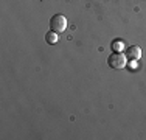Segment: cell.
I'll list each match as a JSON object with an SVG mask.
<instances>
[{
    "label": "cell",
    "instance_id": "cell-1",
    "mask_svg": "<svg viewBox=\"0 0 146 140\" xmlns=\"http://www.w3.org/2000/svg\"><path fill=\"white\" fill-rule=\"evenodd\" d=\"M65 28H67V19H65L62 14H54V16H51L50 19V30L54 31V33H62V31H65Z\"/></svg>",
    "mask_w": 146,
    "mask_h": 140
},
{
    "label": "cell",
    "instance_id": "cell-2",
    "mask_svg": "<svg viewBox=\"0 0 146 140\" xmlns=\"http://www.w3.org/2000/svg\"><path fill=\"white\" fill-rule=\"evenodd\" d=\"M107 64H109V67L112 69H123L124 65H126V56H124L121 51H113L112 55L107 58Z\"/></svg>",
    "mask_w": 146,
    "mask_h": 140
},
{
    "label": "cell",
    "instance_id": "cell-3",
    "mask_svg": "<svg viewBox=\"0 0 146 140\" xmlns=\"http://www.w3.org/2000/svg\"><path fill=\"white\" fill-rule=\"evenodd\" d=\"M126 56L127 59H131V61H138V59L141 58V48L138 47V45H132L126 50Z\"/></svg>",
    "mask_w": 146,
    "mask_h": 140
},
{
    "label": "cell",
    "instance_id": "cell-4",
    "mask_svg": "<svg viewBox=\"0 0 146 140\" xmlns=\"http://www.w3.org/2000/svg\"><path fill=\"white\" fill-rule=\"evenodd\" d=\"M45 41H47V44H51V45H54V44H56V42L59 41V34L50 30L47 34H45Z\"/></svg>",
    "mask_w": 146,
    "mask_h": 140
},
{
    "label": "cell",
    "instance_id": "cell-5",
    "mask_svg": "<svg viewBox=\"0 0 146 140\" xmlns=\"http://www.w3.org/2000/svg\"><path fill=\"white\" fill-rule=\"evenodd\" d=\"M110 47H112L113 51H123L124 50V42L121 39H113L112 44H110Z\"/></svg>",
    "mask_w": 146,
    "mask_h": 140
}]
</instances>
